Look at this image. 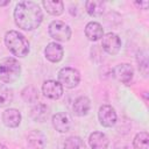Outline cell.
<instances>
[{"mask_svg":"<svg viewBox=\"0 0 149 149\" xmlns=\"http://www.w3.org/2000/svg\"><path fill=\"white\" fill-rule=\"evenodd\" d=\"M0 149H7V148H6L3 144H1V143H0Z\"/></svg>","mask_w":149,"mask_h":149,"instance_id":"484cf974","label":"cell"},{"mask_svg":"<svg viewBox=\"0 0 149 149\" xmlns=\"http://www.w3.org/2000/svg\"><path fill=\"white\" fill-rule=\"evenodd\" d=\"M50 114V109L45 104H36L30 109V116L34 121L43 122L48 119Z\"/></svg>","mask_w":149,"mask_h":149,"instance_id":"e0dca14e","label":"cell"},{"mask_svg":"<svg viewBox=\"0 0 149 149\" xmlns=\"http://www.w3.org/2000/svg\"><path fill=\"white\" fill-rule=\"evenodd\" d=\"M10 3V0H0V6H7Z\"/></svg>","mask_w":149,"mask_h":149,"instance_id":"d4e9b609","label":"cell"},{"mask_svg":"<svg viewBox=\"0 0 149 149\" xmlns=\"http://www.w3.org/2000/svg\"><path fill=\"white\" fill-rule=\"evenodd\" d=\"M52 126L59 133H68L72 129L73 122L69 114L64 112H59L52 116Z\"/></svg>","mask_w":149,"mask_h":149,"instance_id":"52a82bcc","label":"cell"},{"mask_svg":"<svg viewBox=\"0 0 149 149\" xmlns=\"http://www.w3.org/2000/svg\"><path fill=\"white\" fill-rule=\"evenodd\" d=\"M42 20V9L36 2L24 0L15 6L14 21L19 28L23 30H34L41 24Z\"/></svg>","mask_w":149,"mask_h":149,"instance_id":"6da1fadb","label":"cell"},{"mask_svg":"<svg viewBox=\"0 0 149 149\" xmlns=\"http://www.w3.org/2000/svg\"><path fill=\"white\" fill-rule=\"evenodd\" d=\"M21 74V65L17 59L6 57L0 61V80L6 84H12L19 79Z\"/></svg>","mask_w":149,"mask_h":149,"instance_id":"3957f363","label":"cell"},{"mask_svg":"<svg viewBox=\"0 0 149 149\" xmlns=\"http://www.w3.org/2000/svg\"><path fill=\"white\" fill-rule=\"evenodd\" d=\"M102 49L109 55H116L121 49V40L114 33H107L102 36L101 41Z\"/></svg>","mask_w":149,"mask_h":149,"instance_id":"8992f818","label":"cell"},{"mask_svg":"<svg viewBox=\"0 0 149 149\" xmlns=\"http://www.w3.org/2000/svg\"><path fill=\"white\" fill-rule=\"evenodd\" d=\"M113 74L116 78V80H119L120 83L127 85L133 79L134 70H133V68H132L130 64H128V63H121V64H118L114 68Z\"/></svg>","mask_w":149,"mask_h":149,"instance_id":"9c48e42d","label":"cell"},{"mask_svg":"<svg viewBox=\"0 0 149 149\" xmlns=\"http://www.w3.org/2000/svg\"><path fill=\"white\" fill-rule=\"evenodd\" d=\"M88 144L92 149H107L109 144L108 137L101 132H93L90 134Z\"/></svg>","mask_w":149,"mask_h":149,"instance_id":"5bb4252c","label":"cell"},{"mask_svg":"<svg viewBox=\"0 0 149 149\" xmlns=\"http://www.w3.org/2000/svg\"><path fill=\"white\" fill-rule=\"evenodd\" d=\"M58 81L62 86H65L68 88L76 87L80 81V73L77 69L65 66L62 68L58 71Z\"/></svg>","mask_w":149,"mask_h":149,"instance_id":"277c9868","label":"cell"},{"mask_svg":"<svg viewBox=\"0 0 149 149\" xmlns=\"http://www.w3.org/2000/svg\"><path fill=\"white\" fill-rule=\"evenodd\" d=\"M42 92H43L44 97L56 100V99H59L63 95V86L61 85L59 81L49 79V80H45L43 83Z\"/></svg>","mask_w":149,"mask_h":149,"instance_id":"30bf717a","label":"cell"},{"mask_svg":"<svg viewBox=\"0 0 149 149\" xmlns=\"http://www.w3.org/2000/svg\"><path fill=\"white\" fill-rule=\"evenodd\" d=\"M85 35L90 41H98V40L102 38V36H104L102 26L95 21L88 22L85 27Z\"/></svg>","mask_w":149,"mask_h":149,"instance_id":"2e32d148","label":"cell"},{"mask_svg":"<svg viewBox=\"0 0 149 149\" xmlns=\"http://www.w3.org/2000/svg\"><path fill=\"white\" fill-rule=\"evenodd\" d=\"M136 5H139L140 7H143V9H147L148 5H149V1H140V2H135Z\"/></svg>","mask_w":149,"mask_h":149,"instance_id":"cb8c5ba5","label":"cell"},{"mask_svg":"<svg viewBox=\"0 0 149 149\" xmlns=\"http://www.w3.org/2000/svg\"><path fill=\"white\" fill-rule=\"evenodd\" d=\"M13 90L5 84H0V107L8 106L13 101Z\"/></svg>","mask_w":149,"mask_h":149,"instance_id":"ffe728a7","label":"cell"},{"mask_svg":"<svg viewBox=\"0 0 149 149\" xmlns=\"http://www.w3.org/2000/svg\"><path fill=\"white\" fill-rule=\"evenodd\" d=\"M63 149H86V146L79 136H69L64 141Z\"/></svg>","mask_w":149,"mask_h":149,"instance_id":"7402d4cb","label":"cell"},{"mask_svg":"<svg viewBox=\"0 0 149 149\" xmlns=\"http://www.w3.org/2000/svg\"><path fill=\"white\" fill-rule=\"evenodd\" d=\"M21 97L26 102L33 104L36 102L38 99V91L34 86H26L21 92Z\"/></svg>","mask_w":149,"mask_h":149,"instance_id":"603a6c76","label":"cell"},{"mask_svg":"<svg viewBox=\"0 0 149 149\" xmlns=\"http://www.w3.org/2000/svg\"><path fill=\"white\" fill-rule=\"evenodd\" d=\"M98 118L100 121V125L104 127H112L116 122V112L115 109L109 105H102L99 108Z\"/></svg>","mask_w":149,"mask_h":149,"instance_id":"ba28073f","label":"cell"},{"mask_svg":"<svg viewBox=\"0 0 149 149\" xmlns=\"http://www.w3.org/2000/svg\"><path fill=\"white\" fill-rule=\"evenodd\" d=\"M49 34L50 36L59 42H66L71 37V28L63 21L55 20L49 24Z\"/></svg>","mask_w":149,"mask_h":149,"instance_id":"5b68a950","label":"cell"},{"mask_svg":"<svg viewBox=\"0 0 149 149\" xmlns=\"http://www.w3.org/2000/svg\"><path fill=\"white\" fill-rule=\"evenodd\" d=\"M2 122L9 128H15L21 123V113L16 108H7L2 113Z\"/></svg>","mask_w":149,"mask_h":149,"instance_id":"7c38bea8","label":"cell"},{"mask_svg":"<svg viewBox=\"0 0 149 149\" xmlns=\"http://www.w3.org/2000/svg\"><path fill=\"white\" fill-rule=\"evenodd\" d=\"M85 8L91 16H101L105 12V2L101 0H88L85 2Z\"/></svg>","mask_w":149,"mask_h":149,"instance_id":"ac0fdd59","label":"cell"},{"mask_svg":"<svg viewBox=\"0 0 149 149\" xmlns=\"http://www.w3.org/2000/svg\"><path fill=\"white\" fill-rule=\"evenodd\" d=\"M64 55V49L61 44L56 43V42H51L49 43L45 49H44V56L48 61H50L51 63H57L59 61H62Z\"/></svg>","mask_w":149,"mask_h":149,"instance_id":"8fae6325","label":"cell"},{"mask_svg":"<svg viewBox=\"0 0 149 149\" xmlns=\"http://www.w3.org/2000/svg\"><path fill=\"white\" fill-rule=\"evenodd\" d=\"M42 5L49 14L55 16H58L64 12V3L59 0H44Z\"/></svg>","mask_w":149,"mask_h":149,"instance_id":"d6986e66","label":"cell"},{"mask_svg":"<svg viewBox=\"0 0 149 149\" xmlns=\"http://www.w3.org/2000/svg\"><path fill=\"white\" fill-rule=\"evenodd\" d=\"M27 142L31 149H44L47 137L40 130H31L27 136Z\"/></svg>","mask_w":149,"mask_h":149,"instance_id":"9a60e30c","label":"cell"},{"mask_svg":"<svg viewBox=\"0 0 149 149\" xmlns=\"http://www.w3.org/2000/svg\"><path fill=\"white\" fill-rule=\"evenodd\" d=\"M5 44L14 56L26 57L29 52L28 40L16 30H9L5 34Z\"/></svg>","mask_w":149,"mask_h":149,"instance_id":"7a4b0ae2","label":"cell"},{"mask_svg":"<svg viewBox=\"0 0 149 149\" xmlns=\"http://www.w3.org/2000/svg\"><path fill=\"white\" fill-rule=\"evenodd\" d=\"M91 109V101L85 95H80L78 97L72 105V111L74 113V115L77 116H85Z\"/></svg>","mask_w":149,"mask_h":149,"instance_id":"4fadbf2b","label":"cell"},{"mask_svg":"<svg viewBox=\"0 0 149 149\" xmlns=\"http://www.w3.org/2000/svg\"><path fill=\"white\" fill-rule=\"evenodd\" d=\"M133 146L135 149H149V134L147 132L137 133L134 137Z\"/></svg>","mask_w":149,"mask_h":149,"instance_id":"44dd1931","label":"cell"}]
</instances>
